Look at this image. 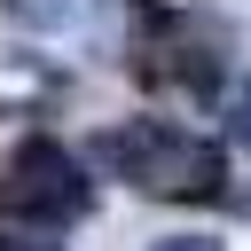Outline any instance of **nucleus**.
I'll list each match as a JSON object with an SVG mask.
<instances>
[{
  "instance_id": "3",
  "label": "nucleus",
  "mask_w": 251,
  "mask_h": 251,
  "mask_svg": "<svg viewBox=\"0 0 251 251\" xmlns=\"http://www.w3.org/2000/svg\"><path fill=\"white\" fill-rule=\"evenodd\" d=\"M31 31H78L86 16H94V0H8Z\"/></svg>"
},
{
  "instance_id": "5",
  "label": "nucleus",
  "mask_w": 251,
  "mask_h": 251,
  "mask_svg": "<svg viewBox=\"0 0 251 251\" xmlns=\"http://www.w3.org/2000/svg\"><path fill=\"white\" fill-rule=\"evenodd\" d=\"M0 251H63V243H47V235H24V227H0Z\"/></svg>"
},
{
  "instance_id": "4",
  "label": "nucleus",
  "mask_w": 251,
  "mask_h": 251,
  "mask_svg": "<svg viewBox=\"0 0 251 251\" xmlns=\"http://www.w3.org/2000/svg\"><path fill=\"white\" fill-rule=\"evenodd\" d=\"M149 251H227V243H220V235H157Z\"/></svg>"
},
{
  "instance_id": "2",
  "label": "nucleus",
  "mask_w": 251,
  "mask_h": 251,
  "mask_svg": "<svg viewBox=\"0 0 251 251\" xmlns=\"http://www.w3.org/2000/svg\"><path fill=\"white\" fill-rule=\"evenodd\" d=\"M94 212V180L78 165V149H63L55 133H31L8 149L0 165V220L16 227H63V220H86Z\"/></svg>"
},
{
  "instance_id": "1",
  "label": "nucleus",
  "mask_w": 251,
  "mask_h": 251,
  "mask_svg": "<svg viewBox=\"0 0 251 251\" xmlns=\"http://www.w3.org/2000/svg\"><path fill=\"white\" fill-rule=\"evenodd\" d=\"M94 165L133 180L141 196H220L227 188V149L212 133H188L173 118H126L94 133Z\"/></svg>"
},
{
  "instance_id": "6",
  "label": "nucleus",
  "mask_w": 251,
  "mask_h": 251,
  "mask_svg": "<svg viewBox=\"0 0 251 251\" xmlns=\"http://www.w3.org/2000/svg\"><path fill=\"white\" fill-rule=\"evenodd\" d=\"M235 133H251V86L235 94Z\"/></svg>"
}]
</instances>
